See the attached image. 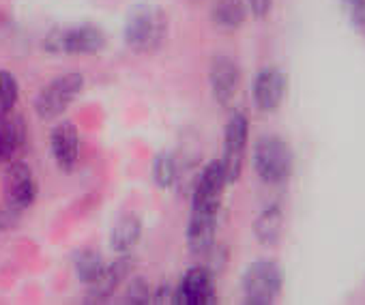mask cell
<instances>
[{
  "label": "cell",
  "mask_w": 365,
  "mask_h": 305,
  "mask_svg": "<svg viewBox=\"0 0 365 305\" xmlns=\"http://www.w3.org/2000/svg\"><path fill=\"white\" fill-rule=\"evenodd\" d=\"M123 35L133 52H155L168 35V16L155 5H138L129 11Z\"/></svg>",
  "instance_id": "6da1fadb"
},
{
  "label": "cell",
  "mask_w": 365,
  "mask_h": 305,
  "mask_svg": "<svg viewBox=\"0 0 365 305\" xmlns=\"http://www.w3.org/2000/svg\"><path fill=\"white\" fill-rule=\"evenodd\" d=\"M292 148L279 135H264L254 146V168L269 185H282L292 175Z\"/></svg>",
  "instance_id": "7a4b0ae2"
},
{
  "label": "cell",
  "mask_w": 365,
  "mask_h": 305,
  "mask_svg": "<svg viewBox=\"0 0 365 305\" xmlns=\"http://www.w3.org/2000/svg\"><path fill=\"white\" fill-rule=\"evenodd\" d=\"M84 76L82 73H65L50 80L35 97V112L43 120L58 118L82 93Z\"/></svg>",
  "instance_id": "3957f363"
},
{
  "label": "cell",
  "mask_w": 365,
  "mask_h": 305,
  "mask_svg": "<svg viewBox=\"0 0 365 305\" xmlns=\"http://www.w3.org/2000/svg\"><path fill=\"white\" fill-rule=\"evenodd\" d=\"M282 292V271L273 260H256L243 273L245 303L267 305Z\"/></svg>",
  "instance_id": "277c9868"
},
{
  "label": "cell",
  "mask_w": 365,
  "mask_h": 305,
  "mask_svg": "<svg viewBox=\"0 0 365 305\" xmlns=\"http://www.w3.org/2000/svg\"><path fill=\"white\" fill-rule=\"evenodd\" d=\"M50 52H63V54H97L106 48V35L101 29L93 24H80L69 26L63 31H54L48 35L43 43Z\"/></svg>",
  "instance_id": "5b68a950"
},
{
  "label": "cell",
  "mask_w": 365,
  "mask_h": 305,
  "mask_svg": "<svg viewBox=\"0 0 365 305\" xmlns=\"http://www.w3.org/2000/svg\"><path fill=\"white\" fill-rule=\"evenodd\" d=\"M3 198H5L7 211H11L14 215L26 211L35 202L37 181H35L31 166H26L22 162H14L7 168V172L3 177Z\"/></svg>",
  "instance_id": "8992f818"
},
{
  "label": "cell",
  "mask_w": 365,
  "mask_h": 305,
  "mask_svg": "<svg viewBox=\"0 0 365 305\" xmlns=\"http://www.w3.org/2000/svg\"><path fill=\"white\" fill-rule=\"evenodd\" d=\"M247 138H250V123L243 112H235L226 125L224 131V170L228 183L237 181L243 170L245 162V148H247Z\"/></svg>",
  "instance_id": "52a82bcc"
},
{
  "label": "cell",
  "mask_w": 365,
  "mask_h": 305,
  "mask_svg": "<svg viewBox=\"0 0 365 305\" xmlns=\"http://www.w3.org/2000/svg\"><path fill=\"white\" fill-rule=\"evenodd\" d=\"M215 299V273L205 264L187 269V273L174 288L176 305H211Z\"/></svg>",
  "instance_id": "ba28073f"
},
{
  "label": "cell",
  "mask_w": 365,
  "mask_h": 305,
  "mask_svg": "<svg viewBox=\"0 0 365 305\" xmlns=\"http://www.w3.org/2000/svg\"><path fill=\"white\" fill-rule=\"evenodd\" d=\"M226 170L222 160L209 162L202 172L198 175V181L194 185L192 194V211H205V213H220L224 187H226Z\"/></svg>",
  "instance_id": "9c48e42d"
},
{
  "label": "cell",
  "mask_w": 365,
  "mask_h": 305,
  "mask_svg": "<svg viewBox=\"0 0 365 305\" xmlns=\"http://www.w3.org/2000/svg\"><path fill=\"white\" fill-rule=\"evenodd\" d=\"M52 157L63 172H71L80 160V131L73 123L61 120L50 135Z\"/></svg>",
  "instance_id": "30bf717a"
},
{
  "label": "cell",
  "mask_w": 365,
  "mask_h": 305,
  "mask_svg": "<svg viewBox=\"0 0 365 305\" xmlns=\"http://www.w3.org/2000/svg\"><path fill=\"white\" fill-rule=\"evenodd\" d=\"M209 82H211V91H213L215 101L220 105H228L241 86V69L230 56L220 54L211 63Z\"/></svg>",
  "instance_id": "8fae6325"
},
{
  "label": "cell",
  "mask_w": 365,
  "mask_h": 305,
  "mask_svg": "<svg viewBox=\"0 0 365 305\" xmlns=\"http://www.w3.org/2000/svg\"><path fill=\"white\" fill-rule=\"evenodd\" d=\"M288 78L277 67H264L258 71L254 80V101L256 108L262 112H273L279 108L284 95H286Z\"/></svg>",
  "instance_id": "7c38bea8"
},
{
  "label": "cell",
  "mask_w": 365,
  "mask_h": 305,
  "mask_svg": "<svg viewBox=\"0 0 365 305\" xmlns=\"http://www.w3.org/2000/svg\"><path fill=\"white\" fill-rule=\"evenodd\" d=\"M129 271H131V258L127 254H123L120 258H116L112 264H106L103 273L93 284H88L86 301L88 303L108 301L118 290V286L125 281V277L129 275Z\"/></svg>",
  "instance_id": "4fadbf2b"
},
{
  "label": "cell",
  "mask_w": 365,
  "mask_h": 305,
  "mask_svg": "<svg viewBox=\"0 0 365 305\" xmlns=\"http://www.w3.org/2000/svg\"><path fill=\"white\" fill-rule=\"evenodd\" d=\"M217 213L192 211L187 224V247L194 256H207L215 247Z\"/></svg>",
  "instance_id": "5bb4252c"
},
{
  "label": "cell",
  "mask_w": 365,
  "mask_h": 305,
  "mask_svg": "<svg viewBox=\"0 0 365 305\" xmlns=\"http://www.w3.org/2000/svg\"><path fill=\"white\" fill-rule=\"evenodd\" d=\"M26 140V125L22 116H5L0 118V155L3 162H11L18 155V150L24 146Z\"/></svg>",
  "instance_id": "9a60e30c"
},
{
  "label": "cell",
  "mask_w": 365,
  "mask_h": 305,
  "mask_svg": "<svg viewBox=\"0 0 365 305\" xmlns=\"http://www.w3.org/2000/svg\"><path fill=\"white\" fill-rule=\"evenodd\" d=\"M140 237H142V222L138 215L129 213V215H123L114 224L110 232V245L118 256H123V254H129L140 243Z\"/></svg>",
  "instance_id": "2e32d148"
},
{
  "label": "cell",
  "mask_w": 365,
  "mask_h": 305,
  "mask_svg": "<svg viewBox=\"0 0 365 305\" xmlns=\"http://www.w3.org/2000/svg\"><path fill=\"white\" fill-rule=\"evenodd\" d=\"M247 9L243 5V0H215L211 7V20L220 29H239L245 22Z\"/></svg>",
  "instance_id": "e0dca14e"
},
{
  "label": "cell",
  "mask_w": 365,
  "mask_h": 305,
  "mask_svg": "<svg viewBox=\"0 0 365 305\" xmlns=\"http://www.w3.org/2000/svg\"><path fill=\"white\" fill-rule=\"evenodd\" d=\"M282 230H284V213H282V209L277 205L267 207L258 215L256 226H254V232H256L258 241L264 243V245L275 243L282 237Z\"/></svg>",
  "instance_id": "ac0fdd59"
},
{
  "label": "cell",
  "mask_w": 365,
  "mask_h": 305,
  "mask_svg": "<svg viewBox=\"0 0 365 305\" xmlns=\"http://www.w3.org/2000/svg\"><path fill=\"white\" fill-rule=\"evenodd\" d=\"M106 269V262L101 258V254H97L95 249H80L73 254V271L76 277L82 284H93Z\"/></svg>",
  "instance_id": "d6986e66"
},
{
  "label": "cell",
  "mask_w": 365,
  "mask_h": 305,
  "mask_svg": "<svg viewBox=\"0 0 365 305\" xmlns=\"http://www.w3.org/2000/svg\"><path fill=\"white\" fill-rule=\"evenodd\" d=\"M153 179L161 190H168L178 181V162L172 152H157L153 160Z\"/></svg>",
  "instance_id": "ffe728a7"
},
{
  "label": "cell",
  "mask_w": 365,
  "mask_h": 305,
  "mask_svg": "<svg viewBox=\"0 0 365 305\" xmlns=\"http://www.w3.org/2000/svg\"><path fill=\"white\" fill-rule=\"evenodd\" d=\"M20 99V86L11 71H0V118H5L14 112Z\"/></svg>",
  "instance_id": "44dd1931"
},
{
  "label": "cell",
  "mask_w": 365,
  "mask_h": 305,
  "mask_svg": "<svg viewBox=\"0 0 365 305\" xmlns=\"http://www.w3.org/2000/svg\"><path fill=\"white\" fill-rule=\"evenodd\" d=\"M153 288L150 284L144 279V277H133L127 286V292H125V303H131V305H146L153 301Z\"/></svg>",
  "instance_id": "7402d4cb"
},
{
  "label": "cell",
  "mask_w": 365,
  "mask_h": 305,
  "mask_svg": "<svg viewBox=\"0 0 365 305\" xmlns=\"http://www.w3.org/2000/svg\"><path fill=\"white\" fill-rule=\"evenodd\" d=\"M350 18H352V24L365 35V0L350 9Z\"/></svg>",
  "instance_id": "603a6c76"
},
{
  "label": "cell",
  "mask_w": 365,
  "mask_h": 305,
  "mask_svg": "<svg viewBox=\"0 0 365 305\" xmlns=\"http://www.w3.org/2000/svg\"><path fill=\"white\" fill-rule=\"evenodd\" d=\"M250 3V9L256 18H264L271 9V0H247Z\"/></svg>",
  "instance_id": "cb8c5ba5"
},
{
  "label": "cell",
  "mask_w": 365,
  "mask_h": 305,
  "mask_svg": "<svg viewBox=\"0 0 365 305\" xmlns=\"http://www.w3.org/2000/svg\"><path fill=\"white\" fill-rule=\"evenodd\" d=\"M7 224H9V211L7 213H0V230H3Z\"/></svg>",
  "instance_id": "d4e9b609"
},
{
  "label": "cell",
  "mask_w": 365,
  "mask_h": 305,
  "mask_svg": "<svg viewBox=\"0 0 365 305\" xmlns=\"http://www.w3.org/2000/svg\"><path fill=\"white\" fill-rule=\"evenodd\" d=\"M341 3L348 7V9H352L354 5H359V3H363V0H341Z\"/></svg>",
  "instance_id": "484cf974"
},
{
  "label": "cell",
  "mask_w": 365,
  "mask_h": 305,
  "mask_svg": "<svg viewBox=\"0 0 365 305\" xmlns=\"http://www.w3.org/2000/svg\"><path fill=\"white\" fill-rule=\"evenodd\" d=\"M0 162H3V155H0Z\"/></svg>",
  "instance_id": "4316f807"
}]
</instances>
